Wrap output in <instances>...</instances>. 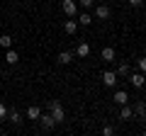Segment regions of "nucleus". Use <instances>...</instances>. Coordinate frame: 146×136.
I'll return each mask as SVG.
<instances>
[{"instance_id": "f257e3e1", "label": "nucleus", "mask_w": 146, "mask_h": 136, "mask_svg": "<svg viewBox=\"0 0 146 136\" xmlns=\"http://www.w3.org/2000/svg\"><path fill=\"white\" fill-rule=\"evenodd\" d=\"M49 112H51V117H54V121H56V124L66 119V112H63V105L58 102V100H51V102H49Z\"/></svg>"}, {"instance_id": "f03ea898", "label": "nucleus", "mask_w": 146, "mask_h": 136, "mask_svg": "<svg viewBox=\"0 0 146 136\" xmlns=\"http://www.w3.org/2000/svg\"><path fill=\"white\" fill-rule=\"evenodd\" d=\"M61 10L66 17H76L78 15V3L76 0H61Z\"/></svg>"}, {"instance_id": "7ed1b4c3", "label": "nucleus", "mask_w": 146, "mask_h": 136, "mask_svg": "<svg viewBox=\"0 0 146 136\" xmlns=\"http://www.w3.org/2000/svg\"><path fill=\"white\" fill-rule=\"evenodd\" d=\"M129 83L134 85V88H144V85H146V73H141V71L131 73V75H129Z\"/></svg>"}, {"instance_id": "20e7f679", "label": "nucleus", "mask_w": 146, "mask_h": 136, "mask_svg": "<svg viewBox=\"0 0 146 136\" xmlns=\"http://www.w3.org/2000/svg\"><path fill=\"white\" fill-rule=\"evenodd\" d=\"M112 102H115V105H129V95H127L124 92V90H117V92L115 95H112Z\"/></svg>"}, {"instance_id": "39448f33", "label": "nucleus", "mask_w": 146, "mask_h": 136, "mask_svg": "<svg viewBox=\"0 0 146 136\" xmlns=\"http://www.w3.org/2000/svg\"><path fill=\"white\" fill-rule=\"evenodd\" d=\"M102 85H107V88H115V85H117V73H112V71H105V73H102Z\"/></svg>"}, {"instance_id": "423d86ee", "label": "nucleus", "mask_w": 146, "mask_h": 136, "mask_svg": "<svg viewBox=\"0 0 146 136\" xmlns=\"http://www.w3.org/2000/svg\"><path fill=\"white\" fill-rule=\"evenodd\" d=\"M76 56H78V58L90 56V44H88V42H80L78 46H76Z\"/></svg>"}, {"instance_id": "0eeeda50", "label": "nucleus", "mask_w": 146, "mask_h": 136, "mask_svg": "<svg viewBox=\"0 0 146 136\" xmlns=\"http://www.w3.org/2000/svg\"><path fill=\"white\" fill-rule=\"evenodd\" d=\"M63 32H66V34H76V32H78V22H76V17H68V22H63Z\"/></svg>"}, {"instance_id": "6e6552de", "label": "nucleus", "mask_w": 146, "mask_h": 136, "mask_svg": "<svg viewBox=\"0 0 146 136\" xmlns=\"http://www.w3.org/2000/svg\"><path fill=\"white\" fill-rule=\"evenodd\" d=\"M39 117H42V107H36V105H29V107H27V119L39 121Z\"/></svg>"}, {"instance_id": "1a4fd4ad", "label": "nucleus", "mask_w": 146, "mask_h": 136, "mask_svg": "<svg viewBox=\"0 0 146 136\" xmlns=\"http://www.w3.org/2000/svg\"><path fill=\"white\" fill-rule=\"evenodd\" d=\"M39 124H42L44 129H54V124H56V121H54L51 112H49V114H44V112H42V117H39Z\"/></svg>"}, {"instance_id": "9d476101", "label": "nucleus", "mask_w": 146, "mask_h": 136, "mask_svg": "<svg viewBox=\"0 0 146 136\" xmlns=\"http://www.w3.org/2000/svg\"><path fill=\"white\" fill-rule=\"evenodd\" d=\"M110 15H112V12H110L107 5H98L95 7V17H98V20H110Z\"/></svg>"}, {"instance_id": "9b49d317", "label": "nucleus", "mask_w": 146, "mask_h": 136, "mask_svg": "<svg viewBox=\"0 0 146 136\" xmlns=\"http://www.w3.org/2000/svg\"><path fill=\"white\" fill-rule=\"evenodd\" d=\"M100 56H102V61H115L117 53H115V49H112V46H105L102 51H100Z\"/></svg>"}, {"instance_id": "f8f14e48", "label": "nucleus", "mask_w": 146, "mask_h": 136, "mask_svg": "<svg viewBox=\"0 0 146 136\" xmlns=\"http://www.w3.org/2000/svg\"><path fill=\"white\" fill-rule=\"evenodd\" d=\"M71 61H73V51H61L58 53V63H61V66H68Z\"/></svg>"}, {"instance_id": "ddd939ff", "label": "nucleus", "mask_w": 146, "mask_h": 136, "mask_svg": "<svg viewBox=\"0 0 146 136\" xmlns=\"http://www.w3.org/2000/svg\"><path fill=\"white\" fill-rule=\"evenodd\" d=\"M5 61L10 63V66H15V63L20 61V56H17V51H15V49H7V53H5Z\"/></svg>"}, {"instance_id": "4468645a", "label": "nucleus", "mask_w": 146, "mask_h": 136, "mask_svg": "<svg viewBox=\"0 0 146 136\" xmlns=\"http://www.w3.org/2000/svg\"><path fill=\"white\" fill-rule=\"evenodd\" d=\"M78 24H83V27H88V24H93V17H90V12H88V10H85L83 15L78 17Z\"/></svg>"}, {"instance_id": "2eb2a0df", "label": "nucleus", "mask_w": 146, "mask_h": 136, "mask_svg": "<svg viewBox=\"0 0 146 136\" xmlns=\"http://www.w3.org/2000/svg\"><path fill=\"white\" fill-rule=\"evenodd\" d=\"M119 117H122V119H131V117H134V110H131L129 105H122V112H119Z\"/></svg>"}, {"instance_id": "dca6fc26", "label": "nucleus", "mask_w": 146, "mask_h": 136, "mask_svg": "<svg viewBox=\"0 0 146 136\" xmlns=\"http://www.w3.org/2000/svg\"><path fill=\"white\" fill-rule=\"evenodd\" d=\"M134 114H139L141 119H144V117H146V102H136V105H134Z\"/></svg>"}, {"instance_id": "f3484780", "label": "nucleus", "mask_w": 146, "mask_h": 136, "mask_svg": "<svg viewBox=\"0 0 146 136\" xmlns=\"http://www.w3.org/2000/svg\"><path fill=\"white\" fill-rule=\"evenodd\" d=\"M0 46L3 49H12V37L10 34H3V37H0Z\"/></svg>"}, {"instance_id": "a211bd4d", "label": "nucleus", "mask_w": 146, "mask_h": 136, "mask_svg": "<svg viewBox=\"0 0 146 136\" xmlns=\"http://www.w3.org/2000/svg\"><path fill=\"white\" fill-rule=\"evenodd\" d=\"M7 119H10V121H15V124H20V121H22V114H20L17 110H12L10 114H7Z\"/></svg>"}, {"instance_id": "6ab92c4d", "label": "nucleus", "mask_w": 146, "mask_h": 136, "mask_svg": "<svg viewBox=\"0 0 146 136\" xmlns=\"http://www.w3.org/2000/svg\"><path fill=\"white\" fill-rule=\"evenodd\" d=\"M117 75H129V66H127V63H119V68H117Z\"/></svg>"}, {"instance_id": "aec40b11", "label": "nucleus", "mask_w": 146, "mask_h": 136, "mask_svg": "<svg viewBox=\"0 0 146 136\" xmlns=\"http://www.w3.org/2000/svg\"><path fill=\"white\" fill-rule=\"evenodd\" d=\"M93 3H95V0H78V5L83 7V10H90V7H93Z\"/></svg>"}, {"instance_id": "412c9836", "label": "nucleus", "mask_w": 146, "mask_h": 136, "mask_svg": "<svg viewBox=\"0 0 146 136\" xmlns=\"http://www.w3.org/2000/svg\"><path fill=\"white\" fill-rule=\"evenodd\" d=\"M136 66H139L141 73H146V56H144V58H139V61H136Z\"/></svg>"}, {"instance_id": "4be33fe9", "label": "nucleus", "mask_w": 146, "mask_h": 136, "mask_svg": "<svg viewBox=\"0 0 146 136\" xmlns=\"http://www.w3.org/2000/svg\"><path fill=\"white\" fill-rule=\"evenodd\" d=\"M5 117H7V107H5V105H3V102H0V121L5 119Z\"/></svg>"}, {"instance_id": "5701e85b", "label": "nucleus", "mask_w": 146, "mask_h": 136, "mask_svg": "<svg viewBox=\"0 0 146 136\" xmlns=\"http://www.w3.org/2000/svg\"><path fill=\"white\" fill-rule=\"evenodd\" d=\"M129 5L131 7H141V5H144V0H129Z\"/></svg>"}, {"instance_id": "b1692460", "label": "nucleus", "mask_w": 146, "mask_h": 136, "mask_svg": "<svg viewBox=\"0 0 146 136\" xmlns=\"http://www.w3.org/2000/svg\"><path fill=\"white\" fill-rule=\"evenodd\" d=\"M102 134H105V136H110V134H115V129H112V126H105V129H102Z\"/></svg>"}]
</instances>
